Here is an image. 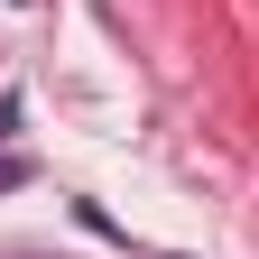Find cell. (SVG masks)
Listing matches in <instances>:
<instances>
[{"mask_svg":"<svg viewBox=\"0 0 259 259\" xmlns=\"http://www.w3.org/2000/svg\"><path fill=\"white\" fill-rule=\"evenodd\" d=\"M10 185H28V167H19V157H0V194H10Z\"/></svg>","mask_w":259,"mask_h":259,"instance_id":"obj_1","label":"cell"}]
</instances>
